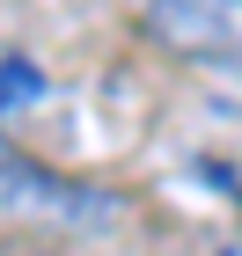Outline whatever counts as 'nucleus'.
Returning a JSON list of instances; mask_svg holds the SVG:
<instances>
[{
    "label": "nucleus",
    "instance_id": "nucleus-1",
    "mask_svg": "<svg viewBox=\"0 0 242 256\" xmlns=\"http://www.w3.org/2000/svg\"><path fill=\"white\" fill-rule=\"evenodd\" d=\"M125 205L118 190H88V183L44 168V161L0 146V220H37V227H110Z\"/></svg>",
    "mask_w": 242,
    "mask_h": 256
},
{
    "label": "nucleus",
    "instance_id": "nucleus-2",
    "mask_svg": "<svg viewBox=\"0 0 242 256\" xmlns=\"http://www.w3.org/2000/svg\"><path fill=\"white\" fill-rule=\"evenodd\" d=\"M140 22L169 59L242 74V0H147Z\"/></svg>",
    "mask_w": 242,
    "mask_h": 256
},
{
    "label": "nucleus",
    "instance_id": "nucleus-3",
    "mask_svg": "<svg viewBox=\"0 0 242 256\" xmlns=\"http://www.w3.org/2000/svg\"><path fill=\"white\" fill-rule=\"evenodd\" d=\"M44 96V74L30 59H0V118L8 110H22V102H37Z\"/></svg>",
    "mask_w": 242,
    "mask_h": 256
},
{
    "label": "nucleus",
    "instance_id": "nucleus-4",
    "mask_svg": "<svg viewBox=\"0 0 242 256\" xmlns=\"http://www.w3.org/2000/svg\"><path fill=\"white\" fill-rule=\"evenodd\" d=\"M227 256H242V249H227Z\"/></svg>",
    "mask_w": 242,
    "mask_h": 256
}]
</instances>
